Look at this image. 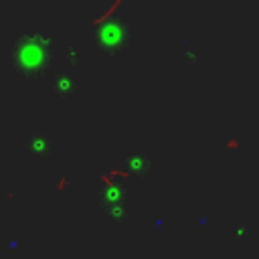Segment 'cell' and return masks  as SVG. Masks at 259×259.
Segmentation results:
<instances>
[{"instance_id":"6da1fadb","label":"cell","mask_w":259,"mask_h":259,"mask_svg":"<svg viewBox=\"0 0 259 259\" xmlns=\"http://www.w3.org/2000/svg\"><path fill=\"white\" fill-rule=\"evenodd\" d=\"M57 57V38L42 32L20 34L8 53L12 69L22 79H40L45 77Z\"/></svg>"},{"instance_id":"7a4b0ae2","label":"cell","mask_w":259,"mask_h":259,"mask_svg":"<svg viewBox=\"0 0 259 259\" xmlns=\"http://www.w3.org/2000/svg\"><path fill=\"white\" fill-rule=\"evenodd\" d=\"M130 38H132L130 28L121 20H109L93 32V42L97 51L107 57H115L123 53L130 47Z\"/></svg>"},{"instance_id":"3957f363","label":"cell","mask_w":259,"mask_h":259,"mask_svg":"<svg viewBox=\"0 0 259 259\" xmlns=\"http://www.w3.org/2000/svg\"><path fill=\"white\" fill-rule=\"evenodd\" d=\"M77 89V75L73 71H57L53 77V91L59 97H69Z\"/></svg>"},{"instance_id":"277c9868","label":"cell","mask_w":259,"mask_h":259,"mask_svg":"<svg viewBox=\"0 0 259 259\" xmlns=\"http://www.w3.org/2000/svg\"><path fill=\"white\" fill-rule=\"evenodd\" d=\"M51 146L53 144L45 134H34L30 138H26V142H24V148L34 156H47L51 152Z\"/></svg>"}]
</instances>
